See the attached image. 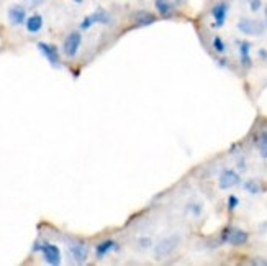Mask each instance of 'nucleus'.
<instances>
[{"label": "nucleus", "instance_id": "f3484780", "mask_svg": "<svg viewBox=\"0 0 267 266\" xmlns=\"http://www.w3.org/2000/svg\"><path fill=\"white\" fill-rule=\"evenodd\" d=\"M134 19H136V21L139 25H149L154 21V15L149 12H138L136 15H134Z\"/></svg>", "mask_w": 267, "mask_h": 266}, {"label": "nucleus", "instance_id": "1a4fd4ad", "mask_svg": "<svg viewBox=\"0 0 267 266\" xmlns=\"http://www.w3.org/2000/svg\"><path fill=\"white\" fill-rule=\"evenodd\" d=\"M41 251L44 256V261L49 265H59L61 263V251L59 248L53 243H44L41 245Z\"/></svg>", "mask_w": 267, "mask_h": 266}, {"label": "nucleus", "instance_id": "9d476101", "mask_svg": "<svg viewBox=\"0 0 267 266\" xmlns=\"http://www.w3.org/2000/svg\"><path fill=\"white\" fill-rule=\"evenodd\" d=\"M38 49L43 53L44 58L51 62L53 66H59V53H57V48L53 46V44H48V43H38Z\"/></svg>", "mask_w": 267, "mask_h": 266}, {"label": "nucleus", "instance_id": "412c9836", "mask_svg": "<svg viewBox=\"0 0 267 266\" xmlns=\"http://www.w3.org/2000/svg\"><path fill=\"white\" fill-rule=\"evenodd\" d=\"M153 245V242H151V238L149 237H144L141 238V240H138V248L139 250H148L149 246Z\"/></svg>", "mask_w": 267, "mask_h": 266}, {"label": "nucleus", "instance_id": "f03ea898", "mask_svg": "<svg viewBox=\"0 0 267 266\" xmlns=\"http://www.w3.org/2000/svg\"><path fill=\"white\" fill-rule=\"evenodd\" d=\"M221 240L231 246H243L249 240V235H248V232H244L243 228L229 227L221 233Z\"/></svg>", "mask_w": 267, "mask_h": 266}, {"label": "nucleus", "instance_id": "dca6fc26", "mask_svg": "<svg viewBox=\"0 0 267 266\" xmlns=\"http://www.w3.org/2000/svg\"><path fill=\"white\" fill-rule=\"evenodd\" d=\"M244 191L248 194H252V196H256V194H259L262 189H261V184L256 181V179H248L246 183H244Z\"/></svg>", "mask_w": 267, "mask_h": 266}, {"label": "nucleus", "instance_id": "2eb2a0df", "mask_svg": "<svg viewBox=\"0 0 267 266\" xmlns=\"http://www.w3.org/2000/svg\"><path fill=\"white\" fill-rule=\"evenodd\" d=\"M113 248H115V242H112V240H107V242H102V243H98L97 245V256L98 258H103L108 251H112Z\"/></svg>", "mask_w": 267, "mask_h": 266}, {"label": "nucleus", "instance_id": "a211bd4d", "mask_svg": "<svg viewBox=\"0 0 267 266\" xmlns=\"http://www.w3.org/2000/svg\"><path fill=\"white\" fill-rule=\"evenodd\" d=\"M211 46H213V49L218 55H223V53H226V43H225V40L221 38V37H215L213 40H211Z\"/></svg>", "mask_w": 267, "mask_h": 266}, {"label": "nucleus", "instance_id": "b1692460", "mask_svg": "<svg viewBox=\"0 0 267 266\" xmlns=\"http://www.w3.org/2000/svg\"><path fill=\"white\" fill-rule=\"evenodd\" d=\"M264 19H266V21H267V5L264 7Z\"/></svg>", "mask_w": 267, "mask_h": 266}, {"label": "nucleus", "instance_id": "7ed1b4c3", "mask_svg": "<svg viewBox=\"0 0 267 266\" xmlns=\"http://www.w3.org/2000/svg\"><path fill=\"white\" fill-rule=\"evenodd\" d=\"M238 30L246 37H261L266 31V25L256 19H241L238 21Z\"/></svg>", "mask_w": 267, "mask_h": 266}, {"label": "nucleus", "instance_id": "f8f14e48", "mask_svg": "<svg viewBox=\"0 0 267 266\" xmlns=\"http://www.w3.org/2000/svg\"><path fill=\"white\" fill-rule=\"evenodd\" d=\"M239 49V61L243 66H251V44L246 41L238 43Z\"/></svg>", "mask_w": 267, "mask_h": 266}, {"label": "nucleus", "instance_id": "423d86ee", "mask_svg": "<svg viewBox=\"0 0 267 266\" xmlns=\"http://www.w3.org/2000/svg\"><path fill=\"white\" fill-rule=\"evenodd\" d=\"M112 21V17L110 13L102 10V8H98L97 12L90 13V15H87L85 19L82 20V23H80V28L82 30H89L90 26L95 25V23H102V25H108Z\"/></svg>", "mask_w": 267, "mask_h": 266}, {"label": "nucleus", "instance_id": "393cba45", "mask_svg": "<svg viewBox=\"0 0 267 266\" xmlns=\"http://www.w3.org/2000/svg\"><path fill=\"white\" fill-rule=\"evenodd\" d=\"M74 2H77V3H80V2H84V0H74Z\"/></svg>", "mask_w": 267, "mask_h": 266}, {"label": "nucleus", "instance_id": "9b49d317", "mask_svg": "<svg viewBox=\"0 0 267 266\" xmlns=\"http://www.w3.org/2000/svg\"><path fill=\"white\" fill-rule=\"evenodd\" d=\"M8 20L12 25H21L26 20V12L21 5H12L7 12Z\"/></svg>", "mask_w": 267, "mask_h": 266}, {"label": "nucleus", "instance_id": "39448f33", "mask_svg": "<svg viewBox=\"0 0 267 266\" xmlns=\"http://www.w3.org/2000/svg\"><path fill=\"white\" fill-rule=\"evenodd\" d=\"M67 250H69V256L74 263H85L89 258V246L84 242H71L67 245Z\"/></svg>", "mask_w": 267, "mask_h": 266}, {"label": "nucleus", "instance_id": "6ab92c4d", "mask_svg": "<svg viewBox=\"0 0 267 266\" xmlns=\"http://www.w3.org/2000/svg\"><path fill=\"white\" fill-rule=\"evenodd\" d=\"M259 155L267 160V132H262L259 137Z\"/></svg>", "mask_w": 267, "mask_h": 266}, {"label": "nucleus", "instance_id": "6e6552de", "mask_svg": "<svg viewBox=\"0 0 267 266\" xmlns=\"http://www.w3.org/2000/svg\"><path fill=\"white\" fill-rule=\"evenodd\" d=\"M229 12V3L226 0H221L216 5L211 8V17H213V25L215 26H223L226 21V17H228Z\"/></svg>", "mask_w": 267, "mask_h": 266}, {"label": "nucleus", "instance_id": "aec40b11", "mask_svg": "<svg viewBox=\"0 0 267 266\" xmlns=\"http://www.w3.org/2000/svg\"><path fill=\"white\" fill-rule=\"evenodd\" d=\"M238 205H239V199L234 194H231V196L228 197V210H234V209H238Z\"/></svg>", "mask_w": 267, "mask_h": 266}, {"label": "nucleus", "instance_id": "4468645a", "mask_svg": "<svg viewBox=\"0 0 267 266\" xmlns=\"http://www.w3.org/2000/svg\"><path fill=\"white\" fill-rule=\"evenodd\" d=\"M154 5H156V8H157V12H159L162 17L172 15L174 7H172V3H171L169 0H156Z\"/></svg>", "mask_w": 267, "mask_h": 266}, {"label": "nucleus", "instance_id": "f257e3e1", "mask_svg": "<svg viewBox=\"0 0 267 266\" xmlns=\"http://www.w3.org/2000/svg\"><path fill=\"white\" fill-rule=\"evenodd\" d=\"M179 243H180V237L177 235V233H172V235H167L164 238H161V240L154 245V248H153L154 256L159 260L167 258V256H171L175 250H177Z\"/></svg>", "mask_w": 267, "mask_h": 266}, {"label": "nucleus", "instance_id": "4be33fe9", "mask_svg": "<svg viewBox=\"0 0 267 266\" xmlns=\"http://www.w3.org/2000/svg\"><path fill=\"white\" fill-rule=\"evenodd\" d=\"M21 2L25 3L26 7H30V8H35V7H39V5H43L46 0H21Z\"/></svg>", "mask_w": 267, "mask_h": 266}, {"label": "nucleus", "instance_id": "ddd939ff", "mask_svg": "<svg viewBox=\"0 0 267 266\" xmlns=\"http://www.w3.org/2000/svg\"><path fill=\"white\" fill-rule=\"evenodd\" d=\"M41 28H43V17L41 15H33L26 20V30H28L30 33H38Z\"/></svg>", "mask_w": 267, "mask_h": 266}, {"label": "nucleus", "instance_id": "20e7f679", "mask_svg": "<svg viewBox=\"0 0 267 266\" xmlns=\"http://www.w3.org/2000/svg\"><path fill=\"white\" fill-rule=\"evenodd\" d=\"M239 184H241V176H239L238 171H234L231 168L225 169L218 178V187L221 191H228V189L236 187Z\"/></svg>", "mask_w": 267, "mask_h": 266}, {"label": "nucleus", "instance_id": "0eeeda50", "mask_svg": "<svg viewBox=\"0 0 267 266\" xmlns=\"http://www.w3.org/2000/svg\"><path fill=\"white\" fill-rule=\"evenodd\" d=\"M80 43H82V37L77 31H72V33L67 35V38L64 40V44H62V51L67 58H74L77 55Z\"/></svg>", "mask_w": 267, "mask_h": 266}, {"label": "nucleus", "instance_id": "5701e85b", "mask_svg": "<svg viewBox=\"0 0 267 266\" xmlns=\"http://www.w3.org/2000/svg\"><path fill=\"white\" fill-rule=\"evenodd\" d=\"M261 7H262L261 0H249V8H251V12L261 10Z\"/></svg>", "mask_w": 267, "mask_h": 266}]
</instances>
